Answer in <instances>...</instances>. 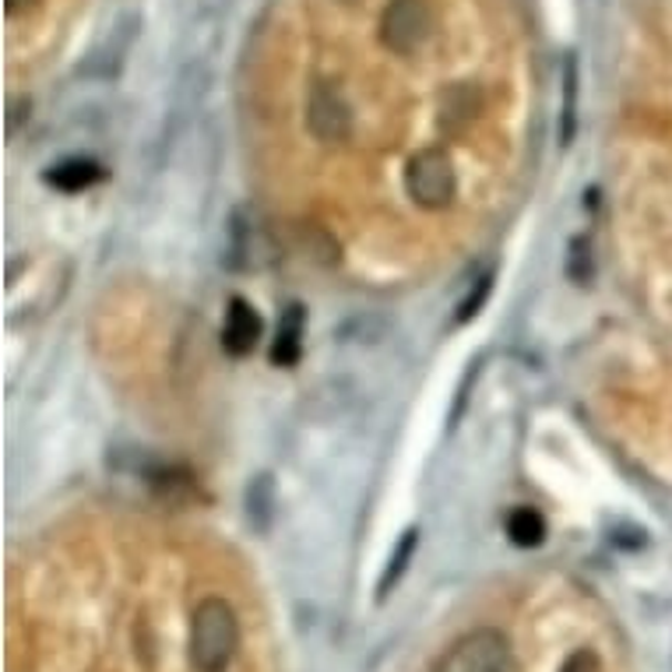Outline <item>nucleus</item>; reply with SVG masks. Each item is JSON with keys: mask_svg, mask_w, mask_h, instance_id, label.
I'll list each match as a JSON object with an SVG mask.
<instances>
[{"mask_svg": "<svg viewBox=\"0 0 672 672\" xmlns=\"http://www.w3.org/2000/svg\"><path fill=\"white\" fill-rule=\"evenodd\" d=\"M35 0H4V11L8 14H18V11H26V8H32Z\"/></svg>", "mask_w": 672, "mask_h": 672, "instance_id": "obj_16", "label": "nucleus"}, {"mask_svg": "<svg viewBox=\"0 0 672 672\" xmlns=\"http://www.w3.org/2000/svg\"><path fill=\"white\" fill-rule=\"evenodd\" d=\"M434 32V11L426 0H391L380 18V43L398 57L416 53Z\"/></svg>", "mask_w": 672, "mask_h": 672, "instance_id": "obj_4", "label": "nucleus"}, {"mask_svg": "<svg viewBox=\"0 0 672 672\" xmlns=\"http://www.w3.org/2000/svg\"><path fill=\"white\" fill-rule=\"evenodd\" d=\"M405 191L419 208H447L455 197V166L444 149H422L409 159L405 170Z\"/></svg>", "mask_w": 672, "mask_h": 672, "instance_id": "obj_3", "label": "nucleus"}, {"mask_svg": "<svg viewBox=\"0 0 672 672\" xmlns=\"http://www.w3.org/2000/svg\"><path fill=\"white\" fill-rule=\"evenodd\" d=\"M307 124H310L314 138L324 141V145H338V141H345L353 131L349 103H345L342 92L335 85H328V81H320V85H314V92H310Z\"/></svg>", "mask_w": 672, "mask_h": 672, "instance_id": "obj_5", "label": "nucleus"}, {"mask_svg": "<svg viewBox=\"0 0 672 672\" xmlns=\"http://www.w3.org/2000/svg\"><path fill=\"white\" fill-rule=\"evenodd\" d=\"M574 89H578V71H574V60H567V124H563V141L574 138Z\"/></svg>", "mask_w": 672, "mask_h": 672, "instance_id": "obj_15", "label": "nucleus"}, {"mask_svg": "<svg viewBox=\"0 0 672 672\" xmlns=\"http://www.w3.org/2000/svg\"><path fill=\"white\" fill-rule=\"evenodd\" d=\"M303 353V307H293L285 310L282 324H278V335H275V345H272V363L275 366H293Z\"/></svg>", "mask_w": 672, "mask_h": 672, "instance_id": "obj_8", "label": "nucleus"}, {"mask_svg": "<svg viewBox=\"0 0 672 672\" xmlns=\"http://www.w3.org/2000/svg\"><path fill=\"white\" fill-rule=\"evenodd\" d=\"M507 536H511V542L521 549H536L546 539V518L536 511V507H518V511L507 518Z\"/></svg>", "mask_w": 672, "mask_h": 672, "instance_id": "obj_10", "label": "nucleus"}, {"mask_svg": "<svg viewBox=\"0 0 672 672\" xmlns=\"http://www.w3.org/2000/svg\"><path fill=\"white\" fill-rule=\"evenodd\" d=\"M99 176H103L99 162H92V159H64L47 173V183H50V187H57V191H64V194H78V191H89Z\"/></svg>", "mask_w": 672, "mask_h": 672, "instance_id": "obj_7", "label": "nucleus"}, {"mask_svg": "<svg viewBox=\"0 0 672 672\" xmlns=\"http://www.w3.org/2000/svg\"><path fill=\"white\" fill-rule=\"evenodd\" d=\"M560 672H602V662L592 648H578L574 655L560 665Z\"/></svg>", "mask_w": 672, "mask_h": 672, "instance_id": "obj_14", "label": "nucleus"}, {"mask_svg": "<svg viewBox=\"0 0 672 672\" xmlns=\"http://www.w3.org/2000/svg\"><path fill=\"white\" fill-rule=\"evenodd\" d=\"M264 335V320L261 314L251 307L247 299H233L230 303V314H226V324H222V349L230 356H247L254 345L261 342Z\"/></svg>", "mask_w": 672, "mask_h": 672, "instance_id": "obj_6", "label": "nucleus"}, {"mask_svg": "<svg viewBox=\"0 0 672 672\" xmlns=\"http://www.w3.org/2000/svg\"><path fill=\"white\" fill-rule=\"evenodd\" d=\"M342 4H353V0H342Z\"/></svg>", "mask_w": 672, "mask_h": 672, "instance_id": "obj_17", "label": "nucleus"}, {"mask_svg": "<svg viewBox=\"0 0 672 672\" xmlns=\"http://www.w3.org/2000/svg\"><path fill=\"white\" fill-rule=\"evenodd\" d=\"M272 503H275V493H272V479L268 476H257L254 486L247 490V518L254 521L257 532H264L272 521Z\"/></svg>", "mask_w": 672, "mask_h": 672, "instance_id": "obj_11", "label": "nucleus"}, {"mask_svg": "<svg viewBox=\"0 0 672 672\" xmlns=\"http://www.w3.org/2000/svg\"><path fill=\"white\" fill-rule=\"evenodd\" d=\"M567 275L578 285H584L592 278V251H588V240H574L570 243V261H567Z\"/></svg>", "mask_w": 672, "mask_h": 672, "instance_id": "obj_12", "label": "nucleus"}, {"mask_svg": "<svg viewBox=\"0 0 672 672\" xmlns=\"http://www.w3.org/2000/svg\"><path fill=\"white\" fill-rule=\"evenodd\" d=\"M240 623L226 599H205L191 620V662L197 672H222L236 655Z\"/></svg>", "mask_w": 672, "mask_h": 672, "instance_id": "obj_1", "label": "nucleus"}, {"mask_svg": "<svg viewBox=\"0 0 672 672\" xmlns=\"http://www.w3.org/2000/svg\"><path fill=\"white\" fill-rule=\"evenodd\" d=\"M430 672H515L511 641L493 627L472 630Z\"/></svg>", "mask_w": 672, "mask_h": 672, "instance_id": "obj_2", "label": "nucleus"}, {"mask_svg": "<svg viewBox=\"0 0 672 672\" xmlns=\"http://www.w3.org/2000/svg\"><path fill=\"white\" fill-rule=\"evenodd\" d=\"M416 546H419V532H416V528H409V532L401 536V542L395 546V553L388 560V570H384L380 581H377V602L388 599L395 592V584L405 578V570H409V563L416 557Z\"/></svg>", "mask_w": 672, "mask_h": 672, "instance_id": "obj_9", "label": "nucleus"}, {"mask_svg": "<svg viewBox=\"0 0 672 672\" xmlns=\"http://www.w3.org/2000/svg\"><path fill=\"white\" fill-rule=\"evenodd\" d=\"M490 285H493V275H482V278L476 282V289L461 299V307H458V314H455V320H458V324L472 320V317L479 314V307L486 303V296H490Z\"/></svg>", "mask_w": 672, "mask_h": 672, "instance_id": "obj_13", "label": "nucleus"}]
</instances>
